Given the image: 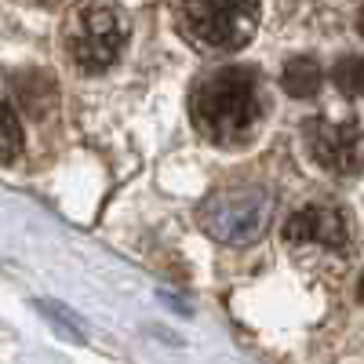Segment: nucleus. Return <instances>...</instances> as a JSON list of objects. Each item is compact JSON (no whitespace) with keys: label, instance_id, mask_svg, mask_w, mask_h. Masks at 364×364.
I'll return each mask as SVG.
<instances>
[{"label":"nucleus","instance_id":"1","mask_svg":"<svg viewBox=\"0 0 364 364\" xmlns=\"http://www.w3.org/2000/svg\"><path fill=\"white\" fill-rule=\"evenodd\" d=\"M197 132L215 146H245L259 124V80L248 66L208 73L190 95Z\"/></svg>","mask_w":364,"mask_h":364},{"label":"nucleus","instance_id":"2","mask_svg":"<svg viewBox=\"0 0 364 364\" xmlns=\"http://www.w3.org/2000/svg\"><path fill=\"white\" fill-rule=\"evenodd\" d=\"M128 41V18L109 0H80L70 8L63 26V48L73 58V66L87 73L109 70Z\"/></svg>","mask_w":364,"mask_h":364},{"label":"nucleus","instance_id":"3","mask_svg":"<svg viewBox=\"0 0 364 364\" xmlns=\"http://www.w3.org/2000/svg\"><path fill=\"white\" fill-rule=\"evenodd\" d=\"M259 0H178V29L204 51H237L255 37Z\"/></svg>","mask_w":364,"mask_h":364},{"label":"nucleus","instance_id":"4","mask_svg":"<svg viewBox=\"0 0 364 364\" xmlns=\"http://www.w3.org/2000/svg\"><path fill=\"white\" fill-rule=\"evenodd\" d=\"M273 211H277V200L269 190L237 186L208 197L200 208V223L223 245H252L273 226Z\"/></svg>","mask_w":364,"mask_h":364},{"label":"nucleus","instance_id":"5","mask_svg":"<svg viewBox=\"0 0 364 364\" xmlns=\"http://www.w3.org/2000/svg\"><path fill=\"white\" fill-rule=\"evenodd\" d=\"M310 157L331 175H357L364 168V132L353 120H310L306 128Z\"/></svg>","mask_w":364,"mask_h":364},{"label":"nucleus","instance_id":"6","mask_svg":"<svg viewBox=\"0 0 364 364\" xmlns=\"http://www.w3.org/2000/svg\"><path fill=\"white\" fill-rule=\"evenodd\" d=\"M284 237L299 248H321V252H343L350 245L346 215L331 204H310L299 208L284 223Z\"/></svg>","mask_w":364,"mask_h":364},{"label":"nucleus","instance_id":"7","mask_svg":"<svg viewBox=\"0 0 364 364\" xmlns=\"http://www.w3.org/2000/svg\"><path fill=\"white\" fill-rule=\"evenodd\" d=\"M15 95H18V106L33 117H44L55 102V84H51V73H26L15 80Z\"/></svg>","mask_w":364,"mask_h":364},{"label":"nucleus","instance_id":"8","mask_svg":"<svg viewBox=\"0 0 364 364\" xmlns=\"http://www.w3.org/2000/svg\"><path fill=\"white\" fill-rule=\"evenodd\" d=\"M321 80H324L321 66L314 63V58H306V55L291 58V63L284 66V73H281V84H284V91H288L291 99H310V95H317Z\"/></svg>","mask_w":364,"mask_h":364},{"label":"nucleus","instance_id":"9","mask_svg":"<svg viewBox=\"0 0 364 364\" xmlns=\"http://www.w3.org/2000/svg\"><path fill=\"white\" fill-rule=\"evenodd\" d=\"M331 80L343 91L346 99H360L364 95V58L360 55H343L336 66H331Z\"/></svg>","mask_w":364,"mask_h":364},{"label":"nucleus","instance_id":"10","mask_svg":"<svg viewBox=\"0 0 364 364\" xmlns=\"http://www.w3.org/2000/svg\"><path fill=\"white\" fill-rule=\"evenodd\" d=\"M22 149V128H18V117L0 106V161H15Z\"/></svg>","mask_w":364,"mask_h":364},{"label":"nucleus","instance_id":"11","mask_svg":"<svg viewBox=\"0 0 364 364\" xmlns=\"http://www.w3.org/2000/svg\"><path fill=\"white\" fill-rule=\"evenodd\" d=\"M357 33H360V37H364V8H360V11H357Z\"/></svg>","mask_w":364,"mask_h":364},{"label":"nucleus","instance_id":"12","mask_svg":"<svg viewBox=\"0 0 364 364\" xmlns=\"http://www.w3.org/2000/svg\"><path fill=\"white\" fill-rule=\"evenodd\" d=\"M357 299L364 302V273H360V281H357Z\"/></svg>","mask_w":364,"mask_h":364}]
</instances>
